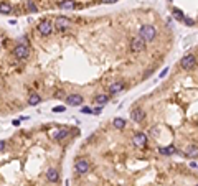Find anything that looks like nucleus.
<instances>
[{
    "label": "nucleus",
    "mask_w": 198,
    "mask_h": 186,
    "mask_svg": "<svg viewBox=\"0 0 198 186\" xmlns=\"http://www.w3.org/2000/svg\"><path fill=\"white\" fill-rule=\"evenodd\" d=\"M139 35L142 36L145 41H154L155 36H157V30H155L154 25H144L142 28H140V33H139Z\"/></svg>",
    "instance_id": "1"
},
{
    "label": "nucleus",
    "mask_w": 198,
    "mask_h": 186,
    "mask_svg": "<svg viewBox=\"0 0 198 186\" xmlns=\"http://www.w3.org/2000/svg\"><path fill=\"white\" fill-rule=\"evenodd\" d=\"M144 50H145V40H144L140 35L134 36V38L131 40V51L137 55V53H142Z\"/></svg>",
    "instance_id": "2"
},
{
    "label": "nucleus",
    "mask_w": 198,
    "mask_h": 186,
    "mask_svg": "<svg viewBox=\"0 0 198 186\" xmlns=\"http://www.w3.org/2000/svg\"><path fill=\"white\" fill-rule=\"evenodd\" d=\"M53 26H55L58 31H66V30L71 28V20L66 18V17H58L55 20V23H53Z\"/></svg>",
    "instance_id": "3"
},
{
    "label": "nucleus",
    "mask_w": 198,
    "mask_h": 186,
    "mask_svg": "<svg viewBox=\"0 0 198 186\" xmlns=\"http://www.w3.org/2000/svg\"><path fill=\"white\" fill-rule=\"evenodd\" d=\"M13 55H15V58H18V59H26L28 56H30V48H28V45H17L15 48H13Z\"/></svg>",
    "instance_id": "4"
},
{
    "label": "nucleus",
    "mask_w": 198,
    "mask_h": 186,
    "mask_svg": "<svg viewBox=\"0 0 198 186\" xmlns=\"http://www.w3.org/2000/svg\"><path fill=\"white\" fill-rule=\"evenodd\" d=\"M180 66H182L185 71H190L193 69L195 66H197V58L193 55H187V56H183L182 61H180Z\"/></svg>",
    "instance_id": "5"
},
{
    "label": "nucleus",
    "mask_w": 198,
    "mask_h": 186,
    "mask_svg": "<svg viewBox=\"0 0 198 186\" xmlns=\"http://www.w3.org/2000/svg\"><path fill=\"white\" fill-rule=\"evenodd\" d=\"M53 28H55V26H53V23H51L50 20H43L40 25H38V31H40L41 36L51 35V33H53Z\"/></svg>",
    "instance_id": "6"
},
{
    "label": "nucleus",
    "mask_w": 198,
    "mask_h": 186,
    "mask_svg": "<svg viewBox=\"0 0 198 186\" xmlns=\"http://www.w3.org/2000/svg\"><path fill=\"white\" fill-rule=\"evenodd\" d=\"M74 168L79 175H86L88 171H89V163H88L86 158H78L76 163H74Z\"/></svg>",
    "instance_id": "7"
},
{
    "label": "nucleus",
    "mask_w": 198,
    "mask_h": 186,
    "mask_svg": "<svg viewBox=\"0 0 198 186\" xmlns=\"http://www.w3.org/2000/svg\"><path fill=\"white\" fill-rule=\"evenodd\" d=\"M66 104H68V106H81L83 96L81 94H71V96L66 97Z\"/></svg>",
    "instance_id": "8"
},
{
    "label": "nucleus",
    "mask_w": 198,
    "mask_h": 186,
    "mask_svg": "<svg viewBox=\"0 0 198 186\" xmlns=\"http://www.w3.org/2000/svg\"><path fill=\"white\" fill-rule=\"evenodd\" d=\"M131 119L134 122H142L144 119H145V112H144V109H140V107L134 109V111L131 112Z\"/></svg>",
    "instance_id": "9"
},
{
    "label": "nucleus",
    "mask_w": 198,
    "mask_h": 186,
    "mask_svg": "<svg viewBox=\"0 0 198 186\" xmlns=\"http://www.w3.org/2000/svg\"><path fill=\"white\" fill-rule=\"evenodd\" d=\"M132 143L137 147H144L145 143H147V137H145V133H142V132H137L135 135H134V138H132Z\"/></svg>",
    "instance_id": "10"
},
{
    "label": "nucleus",
    "mask_w": 198,
    "mask_h": 186,
    "mask_svg": "<svg viewBox=\"0 0 198 186\" xmlns=\"http://www.w3.org/2000/svg\"><path fill=\"white\" fill-rule=\"evenodd\" d=\"M122 91H124V82H122V81H116V82H112V84L109 86V92H111V94H119Z\"/></svg>",
    "instance_id": "11"
},
{
    "label": "nucleus",
    "mask_w": 198,
    "mask_h": 186,
    "mask_svg": "<svg viewBox=\"0 0 198 186\" xmlns=\"http://www.w3.org/2000/svg\"><path fill=\"white\" fill-rule=\"evenodd\" d=\"M46 180L50 181V183H56V181L60 180V173H58V170L50 168V170L46 171Z\"/></svg>",
    "instance_id": "12"
},
{
    "label": "nucleus",
    "mask_w": 198,
    "mask_h": 186,
    "mask_svg": "<svg viewBox=\"0 0 198 186\" xmlns=\"http://www.w3.org/2000/svg\"><path fill=\"white\" fill-rule=\"evenodd\" d=\"M69 135V130H68V129H61V130H56L55 133H53V138H55V140H63V138H66V137Z\"/></svg>",
    "instance_id": "13"
},
{
    "label": "nucleus",
    "mask_w": 198,
    "mask_h": 186,
    "mask_svg": "<svg viewBox=\"0 0 198 186\" xmlns=\"http://www.w3.org/2000/svg\"><path fill=\"white\" fill-rule=\"evenodd\" d=\"M58 7L61 10H71V8H74V0H63L58 3Z\"/></svg>",
    "instance_id": "14"
},
{
    "label": "nucleus",
    "mask_w": 198,
    "mask_h": 186,
    "mask_svg": "<svg viewBox=\"0 0 198 186\" xmlns=\"http://www.w3.org/2000/svg\"><path fill=\"white\" fill-rule=\"evenodd\" d=\"M25 7L28 10V13H38V7L35 5L33 0H25Z\"/></svg>",
    "instance_id": "15"
},
{
    "label": "nucleus",
    "mask_w": 198,
    "mask_h": 186,
    "mask_svg": "<svg viewBox=\"0 0 198 186\" xmlns=\"http://www.w3.org/2000/svg\"><path fill=\"white\" fill-rule=\"evenodd\" d=\"M40 102H41V97L38 96L36 92H33V94L28 97V106H31V107H33V106H38Z\"/></svg>",
    "instance_id": "16"
},
{
    "label": "nucleus",
    "mask_w": 198,
    "mask_h": 186,
    "mask_svg": "<svg viewBox=\"0 0 198 186\" xmlns=\"http://www.w3.org/2000/svg\"><path fill=\"white\" fill-rule=\"evenodd\" d=\"M112 125L121 130V129H124V127H126V119H122V117H116V119L112 120Z\"/></svg>",
    "instance_id": "17"
},
{
    "label": "nucleus",
    "mask_w": 198,
    "mask_h": 186,
    "mask_svg": "<svg viewBox=\"0 0 198 186\" xmlns=\"http://www.w3.org/2000/svg\"><path fill=\"white\" fill-rule=\"evenodd\" d=\"M10 12H12L10 3H7V2H2V3H0V15H7V13H10Z\"/></svg>",
    "instance_id": "18"
},
{
    "label": "nucleus",
    "mask_w": 198,
    "mask_h": 186,
    "mask_svg": "<svg viewBox=\"0 0 198 186\" xmlns=\"http://www.w3.org/2000/svg\"><path fill=\"white\" fill-rule=\"evenodd\" d=\"M107 101H109V96H106V94H99V96L94 97V102L99 104V106H101V104H106Z\"/></svg>",
    "instance_id": "19"
},
{
    "label": "nucleus",
    "mask_w": 198,
    "mask_h": 186,
    "mask_svg": "<svg viewBox=\"0 0 198 186\" xmlns=\"http://www.w3.org/2000/svg\"><path fill=\"white\" fill-rule=\"evenodd\" d=\"M172 13H173V18H175V20L183 21V18H185V15H183V12L180 10V8H173V10H172Z\"/></svg>",
    "instance_id": "20"
},
{
    "label": "nucleus",
    "mask_w": 198,
    "mask_h": 186,
    "mask_svg": "<svg viewBox=\"0 0 198 186\" xmlns=\"http://www.w3.org/2000/svg\"><path fill=\"white\" fill-rule=\"evenodd\" d=\"M175 151H177V148H175L173 145L167 147V148H160V153H162V155H173Z\"/></svg>",
    "instance_id": "21"
},
{
    "label": "nucleus",
    "mask_w": 198,
    "mask_h": 186,
    "mask_svg": "<svg viewBox=\"0 0 198 186\" xmlns=\"http://www.w3.org/2000/svg\"><path fill=\"white\" fill-rule=\"evenodd\" d=\"M183 23H185L187 26H193V25H195V20L190 18V17H185V18H183Z\"/></svg>",
    "instance_id": "22"
},
{
    "label": "nucleus",
    "mask_w": 198,
    "mask_h": 186,
    "mask_svg": "<svg viewBox=\"0 0 198 186\" xmlns=\"http://www.w3.org/2000/svg\"><path fill=\"white\" fill-rule=\"evenodd\" d=\"M81 112L83 114H92V109L91 107H81Z\"/></svg>",
    "instance_id": "23"
},
{
    "label": "nucleus",
    "mask_w": 198,
    "mask_h": 186,
    "mask_svg": "<svg viewBox=\"0 0 198 186\" xmlns=\"http://www.w3.org/2000/svg\"><path fill=\"white\" fill-rule=\"evenodd\" d=\"M65 111H66L65 106H60V107H55V109H53V112H65Z\"/></svg>",
    "instance_id": "24"
},
{
    "label": "nucleus",
    "mask_w": 198,
    "mask_h": 186,
    "mask_svg": "<svg viewBox=\"0 0 198 186\" xmlns=\"http://www.w3.org/2000/svg\"><path fill=\"white\" fill-rule=\"evenodd\" d=\"M167 73H168V68L162 69V71H160V74H158V77H160V79H162V77H165V74H167Z\"/></svg>",
    "instance_id": "25"
},
{
    "label": "nucleus",
    "mask_w": 198,
    "mask_h": 186,
    "mask_svg": "<svg viewBox=\"0 0 198 186\" xmlns=\"http://www.w3.org/2000/svg\"><path fill=\"white\" fill-rule=\"evenodd\" d=\"M5 145H7L5 142H3V140H0V151H3V150H5Z\"/></svg>",
    "instance_id": "26"
},
{
    "label": "nucleus",
    "mask_w": 198,
    "mask_h": 186,
    "mask_svg": "<svg viewBox=\"0 0 198 186\" xmlns=\"http://www.w3.org/2000/svg\"><path fill=\"white\" fill-rule=\"evenodd\" d=\"M92 112H94V114H101V112H102V107H99V106H97V107H96V109H94Z\"/></svg>",
    "instance_id": "27"
},
{
    "label": "nucleus",
    "mask_w": 198,
    "mask_h": 186,
    "mask_svg": "<svg viewBox=\"0 0 198 186\" xmlns=\"http://www.w3.org/2000/svg\"><path fill=\"white\" fill-rule=\"evenodd\" d=\"M102 3H114V2H117V0H101Z\"/></svg>",
    "instance_id": "28"
},
{
    "label": "nucleus",
    "mask_w": 198,
    "mask_h": 186,
    "mask_svg": "<svg viewBox=\"0 0 198 186\" xmlns=\"http://www.w3.org/2000/svg\"><path fill=\"white\" fill-rule=\"evenodd\" d=\"M20 122H22V120H18V119H15V120L12 122V124H13V125H15V127H18V125H20Z\"/></svg>",
    "instance_id": "29"
},
{
    "label": "nucleus",
    "mask_w": 198,
    "mask_h": 186,
    "mask_svg": "<svg viewBox=\"0 0 198 186\" xmlns=\"http://www.w3.org/2000/svg\"><path fill=\"white\" fill-rule=\"evenodd\" d=\"M195 186H198V185H195Z\"/></svg>",
    "instance_id": "30"
}]
</instances>
